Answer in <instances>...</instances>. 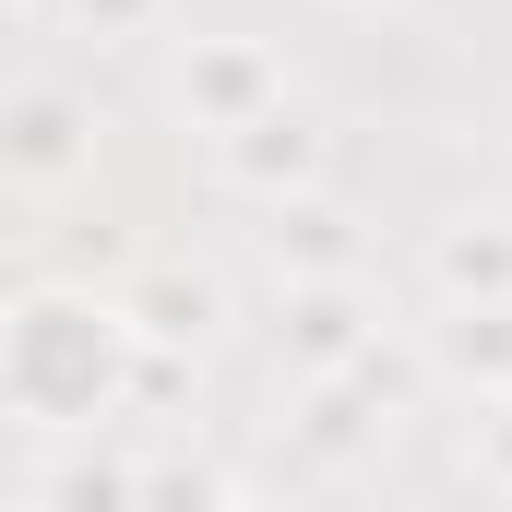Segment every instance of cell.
<instances>
[{
  "label": "cell",
  "instance_id": "cell-3",
  "mask_svg": "<svg viewBox=\"0 0 512 512\" xmlns=\"http://www.w3.org/2000/svg\"><path fill=\"white\" fill-rule=\"evenodd\" d=\"M179 108H191V131H251L286 108V60L274 48H251V36H191V60H179Z\"/></svg>",
  "mask_w": 512,
  "mask_h": 512
},
{
  "label": "cell",
  "instance_id": "cell-11",
  "mask_svg": "<svg viewBox=\"0 0 512 512\" xmlns=\"http://www.w3.org/2000/svg\"><path fill=\"white\" fill-rule=\"evenodd\" d=\"M24 512H143V465H120L96 429L84 441H48V465L24 477Z\"/></svg>",
  "mask_w": 512,
  "mask_h": 512
},
{
  "label": "cell",
  "instance_id": "cell-16",
  "mask_svg": "<svg viewBox=\"0 0 512 512\" xmlns=\"http://www.w3.org/2000/svg\"><path fill=\"white\" fill-rule=\"evenodd\" d=\"M227 512H262V501H227Z\"/></svg>",
  "mask_w": 512,
  "mask_h": 512
},
{
  "label": "cell",
  "instance_id": "cell-6",
  "mask_svg": "<svg viewBox=\"0 0 512 512\" xmlns=\"http://www.w3.org/2000/svg\"><path fill=\"white\" fill-rule=\"evenodd\" d=\"M215 167H227V191H251L262 215H274V203H310V191H322V120L286 96L274 120L227 131V143H215Z\"/></svg>",
  "mask_w": 512,
  "mask_h": 512
},
{
  "label": "cell",
  "instance_id": "cell-10",
  "mask_svg": "<svg viewBox=\"0 0 512 512\" xmlns=\"http://www.w3.org/2000/svg\"><path fill=\"white\" fill-rule=\"evenodd\" d=\"M512 298V215H453L429 239V310H501Z\"/></svg>",
  "mask_w": 512,
  "mask_h": 512
},
{
  "label": "cell",
  "instance_id": "cell-15",
  "mask_svg": "<svg viewBox=\"0 0 512 512\" xmlns=\"http://www.w3.org/2000/svg\"><path fill=\"white\" fill-rule=\"evenodd\" d=\"M0 12H12V24H48V12H60V0H0Z\"/></svg>",
  "mask_w": 512,
  "mask_h": 512
},
{
  "label": "cell",
  "instance_id": "cell-13",
  "mask_svg": "<svg viewBox=\"0 0 512 512\" xmlns=\"http://www.w3.org/2000/svg\"><path fill=\"white\" fill-rule=\"evenodd\" d=\"M60 12H72L84 36H143V24H155L167 0H60Z\"/></svg>",
  "mask_w": 512,
  "mask_h": 512
},
{
  "label": "cell",
  "instance_id": "cell-1",
  "mask_svg": "<svg viewBox=\"0 0 512 512\" xmlns=\"http://www.w3.org/2000/svg\"><path fill=\"white\" fill-rule=\"evenodd\" d=\"M143 382V334H131L120 298H84V286H24L12 322H0V405L48 441H84L108 429Z\"/></svg>",
  "mask_w": 512,
  "mask_h": 512
},
{
  "label": "cell",
  "instance_id": "cell-4",
  "mask_svg": "<svg viewBox=\"0 0 512 512\" xmlns=\"http://www.w3.org/2000/svg\"><path fill=\"white\" fill-rule=\"evenodd\" d=\"M286 370L298 382H346L358 358H382V310H370V286L346 274V286H286Z\"/></svg>",
  "mask_w": 512,
  "mask_h": 512
},
{
  "label": "cell",
  "instance_id": "cell-8",
  "mask_svg": "<svg viewBox=\"0 0 512 512\" xmlns=\"http://www.w3.org/2000/svg\"><path fill=\"white\" fill-rule=\"evenodd\" d=\"M417 346H429V382L477 393V417L512 405V298H501V310H429Z\"/></svg>",
  "mask_w": 512,
  "mask_h": 512
},
{
  "label": "cell",
  "instance_id": "cell-2",
  "mask_svg": "<svg viewBox=\"0 0 512 512\" xmlns=\"http://www.w3.org/2000/svg\"><path fill=\"white\" fill-rule=\"evenodd\" d=\"M417 382H429V346H382V358H358L346 382H298V441H310L322 465H358Z\"/></svg>",
  "mask_w": 512,
  "mask_h": 512
},
{
  "label": "cell",
  "instance_id": "cell-14",
  "mask_svg": "<svg viewBox=\"0 0 512 512\" xmlns=\"http://www.w3.org/2000/svg\"><path fill=\"white\" fill-rule=\"evenodd\" d=\"M477 453H489V477L512 489V405H489V417H477Z\"/></svg>",
  "mask_w": 512,
  "mask_h": 512
},
{
  "label": "cell",
  "instance_id": "cell-12",
  "mask_svg": "<svg viewBox=\"0 0 512 512\" xmlns=\"http://www.w3.org/2000/svg\"><path fill=\"white\" fill-rule=\"evenodd\" d=\"M227 501H239V489H227L203 453H155V465H143V512H227Z\"/></svg>",
  "mask_w": 512,
  "mask_h": 512
},
{
  "label": "cell",
  "instance_id": "cell-9",
  "mask_svg": "<svg viewBox=\"0 0 512 512\" xmlns=\"http://www.w3.org/2000/svg\"><path fill=\"white\" fill-rule=\"evenodd\" d=\"M262 251H274V274H286V286H346V274L370 262V239H358V215H346L334 191H310V203H274Z\"/></svg>",
  "mask_w": 512,
  "mask_h": 512
},
{
  "label": "cell",
  "instance_id": "cell-7",
  "mask_svg": "<svg viewBox=\"0 0 512 512\" xmlns=\"http://www.w3.org/2000/svg\"><path fill=\"white\" fill-rule=\"evenodd\" d=\"M120 310H131V334H143V346L203 358V346H215V322H227V286H215V274H191V262H143V274L120 286Z\"/></svg>",
  "mask_w": 512,
  "mask_h": 512
},
{
  "label": "cell",
  "instance_id": "cell-5",
  "mask_svg": "<svg viewBox=\"0 0 512 512\" xmlns=\"http://www.w3.org/2000/svg\"><path fill=\"white\" fill-rule=\"evenodd\" d=\"M84 155H96V120H84L72 84H12V96H0V167H12L24 191H60Z\"/></svg>",
  "mask_w": 512,
  "mask_h": 512
}]
</instances>
